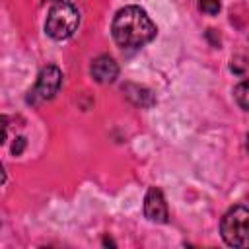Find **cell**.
Segmentation results:
<instances>
[{"label":"cell","mask_w":249,"mask_h":249,"mask_svg":"<svg viewBox=\"0 0 249 249\" xmlns=\"http://www.w3.org/2000/svg\"><path fill=\"white\" fill-rule=\"evenodd\" d=\"M220 233L230 247H249V206L237 204L230 208L220 222Z\"/></svg>","instance_id":"3"},{"label":"cell","mask_w":249,"mask_h":249,"mask_svg":"<svg viewBox=\"0 0 249 249\" xmlns=\"http://www.w3.org/2000/svg\"><path fill=\"white\" fill-rule=\"evenodd\" d=\"M62 84V72L58 66L49 64L45 66L39 76H37V84L29 95V103H39V101H49L54 97V93L60 89Z\"/></svg>","instance_id":"4"},{"label":"cell","mask_w":249,"mask_h":249,"mask_svg":"<svg viewBox=\"0 0 249 249\" xmlns=\"http://www.w3.org/2000/svg\"><path fill=\"white\" fill-rule=\"evenodd\" d=\"M91 78L99 84H111L117 80L119 76V64L115 62L113 56L109 54H99L97 58H93L91 66H89Z\"/></svg>","instance_id":"6"},{"label":"cell","mask_w":249,"mask_h":249,"mask_svg":"<svg viewBox=\"0 0 249 249\" xmlns=\"http://www.w3.org/2000/svg\"><path fill=\"white\" fill-rule=\"evenodd\" d=\"M111 33L119 47L138 49L156 37V25L140 6H124L115 14Z\"/></svg>","instance_id":"1"},{"label":"cell","mask_w":249,"mask_h":249,"mask_svg":"<svg viewBox=\"0 0 249 249\" xmlns=\"http://www.w3.org/2000/svg\"><path fill=\"white\" fill-rule=\"evenodd\" d=\"M198 8L208 16H216L220 12V2L218 0H198Z\"/></svg>","instance_id":"8"},{"label":"cell","mask_w":249,"mask_h":249,"mask_svg":"<svg viewBox=\"0 0 249 249\" xmlns=\"http://www.w3.org/2000/svg\"><path fill=\"white\" fill-rule=\"evenodd\" d=\"M80 25V14L78 8L68 0H56L47 16L45 31L54 41H64L74 35V31Z\"/></svg>","instance_id":"2"},{"label":"cell","mask_w":249,"mask_h":249,"mask_svg":"<svg viewBox=\"0 0 249 249\" xmlns=\"http://www.w3.org/2000/svg\"><path fill=\"white\" fill-rule=\"evenodd\" d=\"M233 95H235L237 105H239L241 109L249 111V78H247V80H243V82H239V84L235 86Z\"/></svg>","instance_id":"7"},{"label":"cell","mask_w":249,"mask_h":249,"mask_svg":"<svg viewBox=\"0 0 249 249\" xmlns=\"http://www.w3.org/2000/svg\"><path fill=\"white\" fill-rule=\"evenodd\" d=\"M144 216L156 224H165L169 220V210H167L163 193L158 187H150L144 196Z\"/></svg>","instance_id":"5"},{"label":"cell","mask_w":249,"mask_h":249,"mask_svg":"<svg viewBox=\"0 0 249 249\" xmlns=\"http://www.w3.org/2000/svg\"><path fill=\"white\" fill-rule=\"evenodd\" d=\"M23 148H25V138L23 136H18L16 142H14V146H12V154L14 156H19L23 152Z\"/></svg>","instance_id":"9"},{"label":"cell","mask_w":249,"mask_h":249,"mask_svg":"<svg viewBox=\"0 0 249 249\" xmlns=\"http://www.w3.org/2000/svg\"><path fill=\"white\" fill-rule=\"evenodd\" d=\"M245 146H247V152H249V134H247V140H245Z\"/></svg>","instance_id":"10"}]
</instances>
